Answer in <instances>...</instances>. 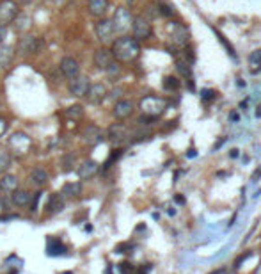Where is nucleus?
<instances>
[{
  "label": "nucleus",
  "mask_w": 261,
  "mask_h": 274,
  "mask_svg": "<svg viewBox=\"0 0 261 274\" xmlns=\"http://www.w3.org/2000/svg\"><path fill=\"white\" fill-rule=\"evenodd\" d=\"M112 56L117 62H133V61L139 59L140 56V43L137 41L135 37H130V36H123V37H117L116 41L112 43Z\"/></svg>",
  "instance_id": "obj_1"
},
{
  "label": "nucleus",
  "mask_w": 261,
  "mask_h": 274,
  "mask_svg": "<svg viewBox=\"0 0 261 274\" xmlns=\"http://www.w3.org/2000/svg\"><path fill=\"white\" fill-rule=\"evenodd\" d=\"M139 107L142 111L146 118H151V120H157L158 116H162L165 109H167V102L160 96H144L139 102Z\"/></svg>",
  "instance_id": "obj_2"
},
{
  "label": "nucleus",
  "mask_w": 261,
  "mask_h": 274,
  "mask_svg": "<svg viewBox=\"0 0 261 274\" xmlns=\"http://www.w3.org/2000/svg\"><path fill=\"white\" fill-rule=\"evenodd\" d=\"M94 66L98 68V70L102 71H107V73H117V62L116 59H114V56H112V52L108 50V48H98V50L94 52Z\"/></svg>",
  "instance_id": "obj_3"
},
{
  "label": "nucleus",
  "mask_w": 261,
  "mask_h": 274,
  "mask_svg": "<svg viewBox=\"0 0 261 274\" xmlns=\"http://www.w3.org/2000/svg\"><path fill=\"white\" fill-rule=\"evenodd\" d=\"M7 144H9V150L13 152V155L24 157V155L28 153V150L32 146V139L25 132H14L9 137V143Z\"/></svg>",
  "instance_id": "obj_4"
},
{
  "label": "nucleus",
  "mask_w": 261,
  "mask_h": 274,
  "mask_svg": "<svg viewBox=\"0 0 261 274\" xmlns=\"http://www.w3.org/2000/svg\"><path fill=\"white\" fill-rule=\"evenodd\" d=\"M45 47V39L39 36H25L18 43L20 56H30V54H39Z\"/></svg>",
  "instance_id": "obj_5"
},
{
  "label": "nucleus",
  "mask_w": 261,
  "mask_h": 274,
  "mask_svg": "<svg viewBox=\"0 0 261 274\" xmlns=\"http://www.w3.org/2000/svg\"><path fill=\"white\" fill-rule=\"evenodd\" d=\"M131 22H133V16L126 7H117L114 16H112V25H114V30L116 32H126L131 29Z\"/></svg>",
  "instance_id": "obj_6"
},
{
  "label": "nucleus",
  "mask_w": 261,
  "mask_h": 274,
  "mask_svg": "<svg viewBox=\"0 0 261 274\" xmlns=\"http://www.w3.org/2000/svg\"><path fill=\"white\" fill-rule=\"evenodd\" d=\"M18 14V4L14 0H0V25L2 27H7V25L13 24Z\"/></svg>",
  "instance_id": "obj_7"
},
{
  "label": "nucleus",
  "mask_w": 261,
  "mask_h": 274,
  "mask_svg": "<svg viewBox=\"0 0 261 274\" xmlns=\"http://www.w3.org/2000/svg\"><path fill=\"white\" fill-rule=\"evenodd\" d=\"M131 32H133V37L137 41H146V39L151 37L153 29H151V24L144 16H135L133 22H131Z\"/></svg>",
  "instance_id": "obj_8"
},
{
  "label": "nucleus",
  "mask_w": 261,
  "mask_h": 274,
  "mask_svg": "<svg viewBox=\"0 0 261 274\" xmlns=\"http://www.w3.org/2000/svg\"><path fill=\"white\" fill-rule=\"evenodd\" d=\"M107 96H108V91H107V88H105V84H102V82L91 84L87 89V94H85L87 102L93 103V105H100V103H103Z\"/></svg>",
  "instance_id": "obj_9"
},
{
  "label": "nucleus",
  "mask_w": 261,
  "mask_h": 274,
  "mask_svg": "<svg viewBox=\"0 0 261 274\" xmlns=\"http://www.w3.org/2000/svg\"><path fill=\"white\" fill-rule=\"evenodd\" d=\"M82 139H84L89 146H96V144H100L103 139H105V134H103V130L98 125L89 123L84 130H82Z\"/></svg>",
  "instance_id": "obj_10"
},
{
  "label": "nucleus",
  "mask_w": 261,
  "mask_h": 274,
  "mask_svg": "<svg viewBox=\"0 0 261 274\" xmlns=\"http://www.w3.org/2000/svg\"><path fill=\"white\" fill-rule=\"evenodd\" d=\"M91 86V80L89 77H84V75H78V77H75V79L70 80V93L77 98H82L87 94V89Z\"/></svg>",
  "instance_id": "obj_11"
},
{
  "label": "nucleus",
  "mask_w": 261,
  "mask_h": 274,
  "mask_svg": "<svg viewBox=\"0 0 261 274\" xmlns=\"http://www.w3.org/2000/svg\"><path fill=\"white\" fill-rule=\"evenodd\" d=\"M94 30H96V36H98V39L102 43L110 41L114 32H116V30H114V25H112V20H108V18H100L96 27H94Z\"/></svg>",
  "instance_id": "obj_12"
},
{
  "label": "nucleus",
  "mask_w": 261,
  "mask_h": 274,
  "mask_svg": "<svg viewBox=\"0 0 261 274\" xmlns=\"http://www.w3.org/2000/svg\"><path fill=\"white\" fill-rule=\"evenodd\" d=\"M107 137L112 144H123L128 139V128L123 123H114V125L108 126Z\"/></svg>",
  "instance_id": "obj_13"
},
{
  "label": "nucleus",
  "mask_w": 261,
  "mask_h": 274,
  "mask_svg": "<svg viewBox=\"0 0 261 274\" xmlns=\"http://www.w3.org/2000/svg\"><path fill=\"white\" fill-rule=\"evenodd\" d=\"M59 68H61V73L64 75L66 79H70V80L80 75V64L75 57H64V59L61 61Z\"/></svg>",
  "instance_id": "obj_14"
},
{
  "label": "nucleus",
  "mask_w": 261,
  "mask_h": 274,
  "mask_svg": "<svg viewBox=\"0 0 261 274\" xmlns=\"http://www.w3.org/2000/svg\"><path fill=\"white\" fill-rule=\"evenodd\" d=\"M133 109H135L133 102H130V100H119V102L114 105V116L119 121L128 120V118L133 114Z\"/></svg>",
  "instance_id": "obj_15"
},
{
  "label": "nucleus",
  "mask_w": 261,
  "mask_h": 274,
  "mask_svg": "<svg viewBox=\"0 0 261 274\" xmlns=\"http://www.w3.org/2000/svg\"><path fill=\"white\" fill-rule=\"evenodd\" d=\"M100 166L98 162H94V160H84V162L80 164L78 169H77V173H78L80 180H91V178H94V175L98 173Z\"/></svg>",
  "instance_id": "obj_16"
},
{
  "label": "nucleus",
  "mask_w": 261,
  "mask_h": 274,
  "mask_svg": "<svg viewBox=\"0 0 261 274\" xmlns=\"http://www.w3.org/2000/svg\"><path fill=\"white\" fill-rule=\"evenodd\" d=\"M171 37L174 39V43H176V45H180V47H185L186 43H188V30H186L185 25L173 24V25H171Z\"/></svg>",
  "instance_id": "obj_17"
},
{
  "label": "nucleus",
  "mask_w": 261,
  "mask_h": 274,
  "mask_svg": "<svg viewBox=\"0 0 261 274\" xmlns=\"http://www.w3.org/2000/svg\"><path fill=\"white\" fill-rule=\"evenodd\" d=\"M16 189H18V178L14 177V175H9V173L2 175V178H0V192L11 194Z\"/></svg>",
  "instance_id": "obj_18"
},
{
  "label": "nucleus",
  "mask_w": 261,
  "mask_h": 274,
  "mask_svg": "<svg viewBox=\"0 0 261 274\" xmlns=\"http://www.w3.org/2000/svg\"><path fill=\"white\" fill-rule=\"evenodd\" d=\"M30 180H32L34 185L37 187H43V185H47L48 180H50V175H48V171L45 169V167H34L32 173H30Z\"/></svg>",
  "instance_id": "obj_19"
},
{
  "label": "nucleus",
  "mask_w": 261,
  "mask_h": 274,
  "mask_svg": "<svg viewBox=\"0 0 261 274\" xmlns=\"http://www.w3.org/2000/svg\"><path fill=\"white\" fill-rule=\"evenodd\" d=\"M87 9L93 16H98L102 18L105 11L108 9V0H89L87 2Z\"/></svg>",
  "instance_id": "obj_20"
},
{
  "label": "nucleus",
  "mask_w": 261,
  "mask_h": 274,
  "mask_svg": "<svg viewBox=\"0 0 261 274\" xmlns=\"http://www.w3.org/2000/svg\"><path fill=\"white\" fill-rule=\"evenodd\" d=\"M30 200H32V194L24 191V189H16V191L11 192V201L16 207H27L30 203Z\"/></svg>",
  "instance_id": "obj_21"
},
{
  "label": "nucleus",
  "mask_w": 261,
  "mask_h": 274,
  "mask_svg": "<svg viewBox=\"0 0 261 274\" xmlns=\"http://www.w3.org/2000/svg\"><path fill=\"white\" fill-rule=\"evenodd\" d=\"M13 57H14L13 48L2 47V45H0V73L9 68L11 62H13Z\"/></svg>",
  "instance_id": "obj_22"
},
{
  "label": "nucleus",
  "mask_w": 261,
  "mask_h": 274,
  "mask_svg": "<svg viewBox=\"0 0 261 274\" xmlns=\"http://www.w3.org/2000/svg\"><path fill=\"white\" fill-rule=\"evenodd\" d=\"M80 194H82V183L80 182H68L61 191L62 198H77Z\"/></svg>",
  "instance_id": "obj_23"
},
{
  "label": "nucleus",
  "mask_w": 261,
  "mask_h": 274,
  "mask_svg": "<svg viewBox=\"0 0 261 274\" xmlns=\"http://www.w3.org/2000/svg\"><path fill=\"white\" fill-rule=\"evenodd\" d=\"M14 25V30H18V32H25L28 29L32 27V18L28 16V14H18L13 22Z\"/></svg>",
  "instance_id": "obj_24"
},
{
  "label": "nucleus",
  "mask_w": 261,
  "mask_h": 274,
  "mask_svg": "<svg viewBox=\"0 0 261 274\" xmlns=\"http://www.w3.org/2000/svg\"><path fill=\"white\" fill-rule=\"evenodd\" d=\"M249 71L252 75L261 73V50L251 52V56H249Z\"/></svg>",
  "instance_id": "obj_25"
},
{
  "label": "nucleus",
  "mask_w": 261,
  "mask_h": 274,
  "mask_svg": "<svg viewBox=\"0 0 261 274\" xmlns=\"http://www.w3.org/2000/svg\"><path fill=\"white\" fill-rule=\"evenodd\" d=\"M62 207H64V200H62L61 194H52L50 196V201L47 205V212L48 214H57V212H61Z\"/></svg>",
  "instance_id": "obj_26"
},
{
  "label": "nucleus",
  "mask_w": 261,
  "mask_h": 274,
  "mask_svg": "<svg viewBox=\"0 0 261 274\" xmlns=\"http://www.w3.org/2000/svg\"><path fill=\"white\" fill-rule=\"evenodd\" d=\"M64 116L68 120H80V118L84 116V109H82V105L75 103V105H70V107L64 109Z\"/></svg>",
  "instance_id": "obj_27"
},
{
  "label": "nucleus",
  "mask_w": 261,
  "mask_h": 274,
  "mask_svg": "<svg viewBox=\"0 0 261 274\" xmlns=\"http://www.w3.org/2000/svg\"><path fill=\"white\" fill-rule=\"evenodd\" d=\"M11 164H13V157H11L9 152L0 150V173H2V175H5V173L11 169Z\"/></svg>",
  "instance_id": "obj_28"
},
{
  "label": "nucleus",
  "mask_w": 261,
  "mask_h": 274,
  "mask_svg": "<svg viewBox=\"0 0 261 274\" xmlns=\"http://www.w3.org/2000/svg\"><path fill=\"white\" fill-rule=\"evenodd\" d=\"M48 255L50 256H57V255H64L66 247L62 246V242H59L57 239H50L48 241Z\"/></svg>",
  "instance_id": "obj_29"
},
{
  "label": "nucleus",
  "mask_w": 261,
  "mask_h": 274,
  "mask_svg": "<svg viewBox=\"0 0 261 274\" xmlns=\"http://www.w3.org/2000/svg\"><path fill=\"white\" fill-rule=\"evenodd\" d=\"M176 70L180 71V75H182V77H185L186 80H192V68L186 64L183 59H178L176 61Z\"/></svg>",
  "instance_id": "obj_30"
},
{
  "label": "nucleus",
  "mask_w": 261,
  "mask_h": 274,
  "mask_svg": "<svg viewBox=\"0 0 261 274\" xmlns=\"http://www.w3.org/2000/svg\"><path fill=\"white\" fill-rule=\"evenodd\" d=\"M163 89L165 91H178L180 89V80L176 77H165L163 79Z\"/></svg>",
  "instance_id": "obj_31"
},
{
  "label": "nucleus",
  "mask_w": 261,
  "mask_h": 274,
  "mask_svg": "<svg viewBox=\"0 0 261 274\" xmlns=\"http://www.w3.org/2000/svg\"><path fill=\"white\" fill-rule=\"evenodd\" d=\"M75 160H77V158H75L73 153L64 155V158H62V169H64V171H71L75 166Z\"/></svg>",
  "instance_id": "obj_32"
},
{
  "label": "nucleus",
  "mask_w": 261,
  "mask_h": 274,
  "mask_svg": "<svg viewBox=\"0 0 261 274\" xmlns=\"http://www.w3.org/2000/svg\"><path fill=\"white\" fill-rule=\"evenodd\" d=\"M215 34H217V37H219V41L222 43L224 47H226V50H228V54L231 57H235V50H233V47H231V43L228 41V39H226V36H222V34L220 32H217V30H215Z\"/></svg>",
  "instance_id": "obj_33"
},
{
  "label": "nucleus",
  "mask_w": 261,
  "mask_h": 274,
  "mask_svg": "<svg viewBox=\"0 0 261 274\" xmlns=\"http://www.w3.org/2000/svg\"><path fill=\"white\" fill-rule=\"evenodd\" d=\"M119 271L121 274H135V269H133V265L125 262V264H119Z\"/></svg>",
  "instance_id": "obj_34"
},
{
  "label": "nucleus",
  "mask_w": 261,
  "mask_h": 274,
  "mask_svg": "<svg viewBox=\"0 0 261 274\" xmlns=\"http://www.w3.org/2000/svg\"><path fill=\"white\" fill-rule=\"evenodd\" d=\"M7 126H9V123H7L4 118H0V137H2V135L7 132Z\"/></svg>",
  "instance_id": "obj_35"
},
{
  "label": "nucleus",
  "mask_w": 261,
  "mask_h": 274,
  "mask_svg": "<svg viewBox=\"0 0 261 274\" xmlns=\"http://www.w3.org/2000/svg\"><path fill=\"white\" fill-rule=\"evenodd\" d=\"M160 13L165 14V16H173V11L167 4H160Z\"/></svg>",
  "instance_id": "obj_36"
},
{
  "label": "nucleus",
  "mask_w": 261,
  "mask_h": 274,
  "mask_svg": "<svg viewBox=\"0 0 261 274\" xmlns=\"http://www.w3.org/2000/svg\"><path fill=\"white\" fill-rule=\"evenodd\" d=\"M5 37H7V29L5 27H2V25H0V45H2V43H4V39Z\"/></svg>",
  "instance_id": "obj_37"
},
{
  "label": "nucleus",
  "mask_w": 261,
  "mask_h": 274,
  "mask_svg": "<svg viewBox=\"0 0 261 274\" xmlns=\"http://www.w3.org/2000/svg\"><path fill=\"white\" fill-rule=\"evenodd\" d=\"M213 94H215V91H203V100H211L213 98Z\"/></svg>",
  "instance_id": "obj_38"
},
{
  "label": "nucleus",
  "mask_w": 261,
  "mask_h": 274,
  "mask_svg": "<svg viewBox=\"0 0 261 274\" xmlns=\"http://www.w3.org/2000/svg\"><path fill=\"white\" fill-rule=\"evenodd\" d=\"M70 2H71V0H53V4L59 5V7H64V5H68Z\"/></svg>",
  "instance_id": "obj_39"
},
{
  "label": "nucleus",
  "mask_w": 261,
  "mask_h": 274,
  "mask_svg": "<svg viewBox=\"0 0 261 274\" xmlns=\"http://www.w3.org/2000/svg\"><path fill=\"white\" fill-rule=\"evenodd\" d=\"M16 4H20V5H28V4H32L34 0H14Z\"/></svg>",
  "instance_id": "obj_40"
},
{
  "label": "nucleus",
  "mask_w": 261,
  "mask_h": 274,
  "mask_svg": "<svg viewBox=\"0 0 261 274\" xmlns=\"http://www.w3.org/2000/svg\"><path fill=\"white\" fill-rule=\"evenodd\" d=\"M215 274H236L235 271H231V269H220V271H217Z\"/></svg>",
  "instance_id": "obj_41"
},
{
  "label": "nucleus",
  "mask_w": 261,
  "mask_h": 274,
  "mask_svg": "<svg viewBox=\"0 0 261 274\" xmlns=\"http://www.w3.org/2000/svg\"><path fill=\"white\" fill-rule=\"evenodd\" d=\"M0 107H2V105H0Z\"/></svg>",
  "instance_id": "obj_42"
}]
</instances>
